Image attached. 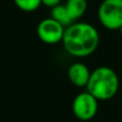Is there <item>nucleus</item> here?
Listing matches in <instances>:
<instances>
[{
	"mask_svg": "<svg viewBox=\"0 0 122 122\" xmlns=\"http://www.w3.org/2000/svg\"><path fill=\"white\" fill-rule=\"evenodd\" d=\"M62 44L65 51L72 57H88L99 47L100 33L91 24L75 21L65 28Z\"/></svg>",
	"mask_w": 122,
	"mask_h": 122,
	"instance_id": "f257e3e1",
	"label": "nucleus"
},
{
	"mask_svg": "<svg viewBox=\"0 0 122 122\" xmlns=\"http://www.w3.org/2000/svg\"><path fill=\"white\" fill-rule=\"evenodd\" d=\"M119 87L120 80L116 71L109 66H99L91 71L86 89L100 102L114 99Z\"/></svg>",
	"mask_w": 122,
	"mask_h": 122,
	"instance_id": "f03ea898",
	"label": "nucleus"
},
{
	"mask_svg": "<svg viewBox=\"0 0 122 122\" xmlns=\"http://www.w3.org/2000/svg\"><path fill=\"white\" fill-rule=\"evenodd\" d=\"M97 18L108 30H119L122 26V0H103L97 9Z\"/></svg>",
	"mask_w": 122,
	"mask_h": 122,
	"instance_id": "7ed1b4c3",
	"label": "nucleus"
},
{
	"mask_svg": "<svg viewBox=\"0 0 122 122\" xmlns=\"http://www.w3.org/2000/svg\"><path fill=\"white\" fill-rule=\"evenodd\" d=\"M97 110H99V101L88 91L78 93L74 97L72 103V112L78 120H91L97 116Z\"/></svg>",
	"mask_w": 122,
	"mask_h": 122,
	"instance_id": "20e7f679",
	"label": "nucleus"
},
{
	"mask_svg": "<svg viewBox=\"0 0 122 122\" xmlns=\"http://www.w3.org/2000/svg\"><path fill=\"white\" fill-rule=\"evenodd\" d=\"M65 27L51 17L44 18L36 27V34L39 39L45 44L55 45L62 42Z\"/></svg>",
	"mask_w": 122,
	"mask_h": 122,
	"instance_id": "39448f33",
	"label": "nucleus"
},
{
	"mask_svg": "<svg viewBox=\"0 0 122 122\" xmlns=\"http://www.w3.org/2000/svg\"><path fill=\"white\" fill-rule=\"evenodd\" d=\"M91 75V71L85 63L74 62L67 69V77L69 80L76 87L84 88L87 87L89 78Z\"/></svg>",
	"mask_w": 122,
	"mask_h": 122,
	"instance_id": "423d86ee",
	"label": "nucleus"
},
{
	"mask_svg": "<svg viewBox=\"0 0 122 122\" xmlns=\"http://www.w3.org/2000/svg\"><path fill=\"white\" fill-rule=\"evenodd\" d=\"M88 0H67L64 4L71 19L75 23L84 16L88 8Z\"/></svg>",
	"mask_w": 122,
	"mask_h": 122,
	"instance_id": "0eeeda50",
	"label": "nucleus"
},
{
	"mask_svg": "<svg viewBox=\"0 0 122 122\" xmlns=\"http://www.w3.org/2000/svg\"><path fill=\"white\" fill-rule=\"evenodd\" d=\"M51 17L54 18L55 20H57L58 23H60L61 25H63L65 28L74 23V21L71 19V17H70L65 5L64 4H61V3L51 9Z\"/></svg>",
	"mask_w": 122,
	"mask_h": 122,
	"instance_id": "6e6552de",
	"label": "nucleus"
},
{
	"mask_svg": "<svg viewBox=\"0 0 122 122\" xmlns=\"http://www.w3.org/2000/svg\"><path fill=\"white\" fill-rule=\"evenodd\" d=\"M13 1L19 10L27 13L34 12L42 5V0H13Z\"/></svg>",
	"mask_w": 122,
	"mask_h": 122,
	"instance_id": "1a4fd4ad",
	"label": "nucleus"
},
{
	"mask_svg": "<svg viewBox=\"0 0 122 122\" xmlns=\"http://www.w3.org/2000/svg\"><path fill=\"white\" fill-rule=\"evenodd\" d=\"M61 3V0H42V4L45 6H47V8H55V6H57L58 4Z\"/></svg>",
	"mask_w": 122,
	"mask_h": 122,
	"instance_id": "9d476101",
	"label": "nucleus"
},
{
	"mask_svg": "<svg viewBox=\"0 0 122 122\" xmlns=\"http://www.w3.org/2000/svg\"><path fill=\"white\" fill-rule=\"evenodd\" d=\"M119 32H120V34H121V36H122V26H121V27H120V28H119Z\"/></svg>",
	"mask_w": 122,
	"mask_h": 122,
	"instance_id": "9b49d317",
	"label": "nucleus"
},
{
	"mask_svg": "<svg viewBox=\"0 0 122 122\" xmlns=\"http://www.w3.org/2000/svg\"><path fill=\"white\" fill-rule=\"evenodd\" d=\"M88 1H93V0H88Z\"/></svg>",
	"mask_w": 122,
	"mask_h": 122,
	"instance_id": "f8f14e48",
	"label": "nucleus"
}]
</instances>
